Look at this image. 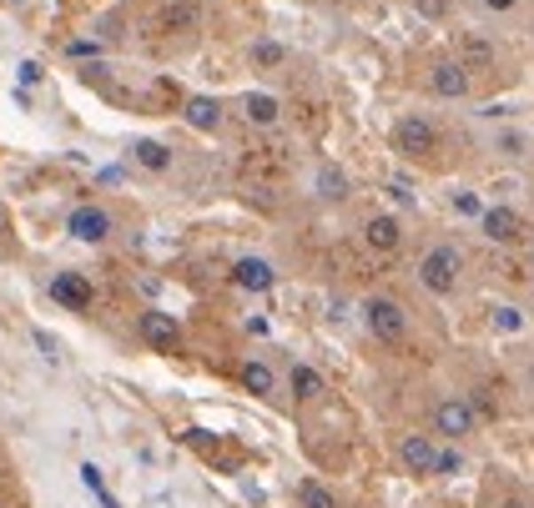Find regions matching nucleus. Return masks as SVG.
<instances>
[{
  "label": "nucleus",
  "mask_w": 534,
  "mask_h": 508,
  "mask_svg": "<svg viewBox=\"0 0 534 508\" xmlns=\"http://www.w3.org/2000/svg\"><path fill=\"white\" fill-rule=\"evenodd\" d=\"M66 56H81V61H86V56H96V41H71Z\"/></svg>",
  "instance_id": "obj_28"
},
{
  "label": "nucleus",
  "mask_w": 534,
  "mask_h": 508,
  "mask_svg": "<svg viewBox=\"0 0 534 508\" xmlns=\"http://www.w3.org/2000/svg\"><path fill=\"white\" fill-rule=\"evenodd\" d=\"M51 297L71 312H86L91 308V282L81 277V272H56V277H51Z\"/></svg>",
  "instance_id": "obj_8"
},
{
  "label": "nucleus",
  "mask_w": 534,
  "mask_h": 508,
  "mask_svg": "<svg viewBox=\"0 0 534 508\" xmlns=\"http://www.w3.org/2000/svg\"><path fill=\"white\" fill-rule=\"evenodd\" d=\"M81 483H86V488L101 498V508H122V504H116V498L106 493V483H101V468H96V463H86V468H81Z\"/></svg>",
  "instance_id": "obj_22"
},
{
  "label": "nucleus",
  "mask_w": 534,
  "mask_h": 508,
  "mask_svg": "<svg viewBox=\"0 0 534 508\" xmlns=\"http://www.w3.org/2000/svg\"><path fill=\"white\" fill-rule=\"evenodd\" d=\"M318 191H323L328 201H343L348 197V176L338 167H323V171H318Z\"/></svg>",
  "instance_id": "obj_20"
},
{
  "label": "nucleus",
  "mask_w": 534,
  "mask_h": 508,
  "mask_svg": "<svg viewBox=\"0 0 534 508\" xmlns=\"http://www.w3.org/2000/svg\"><path fill=\"white\" fill-rule=\"evenodd\" d=\"M232 282L242 293H272V287H278V272H272V262H263V257H237Z\"/></svg>",
  "instance_id": "obj_7"
},
{
  "label": "nucleus",
  "mask_w": 534,
  "mask_h": 508,
  "mask_svg": "<svg viewBox=\"0 0 534 508\" xmlns=\"http://www.w3.org/2000/svg\"><path fill=\"white\" fill-rule=\"evenodd\" d=\"M454 207H459L464 216H484V207H479V197H474V191H459V197H454Z\"/></svg>",
  "instance_id": "obj_24"
},
{
  "label": "nucleus",
  "mask_w": 534,
  "mask_h": 508,
  "mask_svg": "<svg viewBox=\"0 0 534 508\" xmlns=\"http://www.w3.org/2000/svg\"><path fill=\"white\" fill-rule=\"evenodd\" d=\"M434 428H439L449 443H464V438L479 428V418H474V408L464 398H444L439 408H434Z\"/></svg>",
  "instance_id": "obj_4"
},
{
  "label": "nucleus",
  "mask_w": 534,
  "mask_h": 508,
  "mask_svg": "<svg viewBox=\"0 0 534 508\" xmlns=\"http://www.w3.org/2000/svg\"><path fill=\"white\" fill-rule=\"evenodd\" d=\"M318 393H323V378H318V368H308V363H298V368H293V398H318Z\"/></svg>",
  "instance_id": "obj_18"
},
{
  "label": "nucleus",
  "mask_w": 534,
  "mask_h": 508,
  "mask_svg": "<svg viewBox=\"0 0 534 508\" xmlns=\"http://www.w3.org/2000/svg\"><path fill=\"white\" fill-rule=\"evenodd\" d=\"M459 272H464V262H459L454 246H428L424 262H419V282H424L428 293H439V297H449L459 287Z\"/></svg>",
  "instance_id": "obj_1"
},
{
  "label": "nucleus",
  "mask_w": 534,
  "mask_h": 508,
  "mask_svg": "<svg viewBox=\"0 0 534 508\" xmlns=\"http://www.w3.org/2000/svg\"><path fill=\"white\" fill-rule=\"evenodd\" d=\"M131 152H137V161H142L146 171H167V167H172V146H161V141H137Z\"/></svg>",
  "instance_id": "obj_17"
},
{
  "label": "nucleus",
  "mask_w": 534,
  "mask_h": 508,
  "mask_svg": "<svg viewBox=\"0 0 534 508\" xmlns=\"http://www.w3.org/2000/svg\"><path fill=\"white\" fill-rule=\"evenodd\" d=\"M413 5H419L428 20H444V16H449V0H413Z\"/></svg>",
  "instance_id": "obj_25"
},
{
  "label": "nucleus",
  "mask_w": 534,
  "mask_h": 508,
  "mask_svg": "<svg viewBox=\"0 0 534 508\" xmlns=\"http://www.w3.org/2000/svg\"><path fill=\"white\" fill-rule=\"evenodd\" d=\"M252 61H257V66H283L287 51L278 46V41H257V46H252Z\"/></svg>",
  "instance_id": "obj_23"
},
{
  "label": "nucleus",
  "mask_w": 534,
  "mask_h": 508,
  "mask_svg": "<svg viewBox=\"0 0 534 508\" xmlns=\"http://www.w3.org/2000/svg\"><path fill=\"white\" fill-rule=\"evenodd\" d=\"M479 5H489V11H514L519 0H479Z\"/></svg>",
  "instance_id": "obj_30"
},
{
  "label": "nucleus",
  "mask_w": 534,
  "mask_h": 508,
  "mask_svg": "<svg viewBox=\"0 0 534 508\" xmlns=\"http://www.w3.org/2000/svg\"><path fill=\"white\" fill-rule=\"evenodd\" d=\"M237 383L247 387L252 398H272V393H278V378H272L267 363H242V368H237Z\"/></svg>",
  "instance_id": "obj_15"
},
{
  "label": "nucleus",
  "mask_w": 534,
  "mask_h": 508,
  "mask_svg": "<svg viewBox=\"0 0 534 508\" xmlns=\"http://www.w3.org/2000/svg\"><path fill=\"white\" fill-rule=\"evenodd\" d=\"M142 338L152 342V348H167V353H172L177 342H182V327L172 323V317H167V312H142Z\"/></svg>",
  "instance_id": "obj_13"
},
{
  "label": "nucleus",
  "mask_w": 534,
  "mask_h": 508,
  "mask_svg": "<svg viewBox=\"0 0 534 508\" xmlns=\"http://www.w3.org/2000/svg\"><path fill=\"white\" fill-rule=\"evenodd\" d=\"M494 323H499L504 332H514V327H519V312H514V308H499V312H494Z\"/></svg>",
  "instance_id": "obj_27"
},
{
  "label": "nucleus",
  "mask_w": 534,
  "mask_h": 508,
  "mask_svg": "<svg viewBox=\"0 0 534 508\" xmlns=\"http://www.w3.org/2000/svg\"><path fill=\"white\" fill-rule=\"evenodd\" d=\"M464 66H469V71H489V66H494V46L479 41V35H469V41H464Z\"/></svg>",
  "instance_id": "obj_19"
},
{
  "label": "nucleus",
  "mask_w": 534,
  "mask_h": 508,
  "mask_svg": "<svg viewBox=\"0 0 534 508\" xmlns=\"http://www.w3.org/2000/svg\"><path fill=\"white\" fill-rule=\"evenodd\" d=\"M479 227H484L489 242H524V216L514 207H484Z\"/></svg>",
  "instance_id": "obj_6"
},
{
  "label": "nucleus",
  "mask_w": 534,
  "mask_h": 508,
  "mask_svg": "<svg viewBox=\"0 0 534 508\" xmlns=\"http://www.w3.org/2000/svg\"><path fill=\"white\" fill-rule=\"evenodd\" d=\"M434 146H439V131H434V121H424V116H404V121L393 126V152L398 156L424 161Z\"/></svg>",
  "instance_id": "obj_2"
},
{
  "label": "nucleus",
  "mask_w": 534,
  "mask_h": 508,
  "mask_svg": "<svg viewBox=\"0 0 534 508\" xmlns=\"http://www.w3.org/2000/svg\"><path fill=\"white\" fill-rule=\"evenodd\" d=\"M242 116H247L252 126H278L283 106H278V96H267V91H247V96H242Z\"/></svg>",
  "instance_id": "obj_14"
},
{
  "label": "nucleus",
  "mask_w": 534,
  "mask_h": 508,
  "mask_svg": "<svg viewBox=\"0 0 534 508\" xmlns=\"http://www.w3.org/2000/svg\"><path fill=\"white\" fill-rule=\"evenodd\" d=\"M363 317L373 327V338H383V342H398L409 332V317H404V308H398L393 297H368V302H363Z\"/></svg>",
  "instance_id": "obj_3"
},
{
  "label": "nucleus",
  "mask_w": 534,
  "mask_h": 508,
  "mask_svg": "<svg viewBox=\"0 0 534 508\" xmlns=\"http://www.w3.org/2000/svg\"><path fill=\"white\" fill-rule=\"evenodd\" d=\"M187 121L197 126V131H217V126H222L217 101H212V96H192V101H187Z\"/></svg>",
  "instance_id": "obj_16"
},
{
  "label": "nucleus",
  "mask_w": 534,
  "mask_h": 508,
  "mask_svg": "<svg viewBox=\"0 0 534 508\" xmlns=\"http://www.w3.org/2000/svg\"><path fill=\"white\" fill-rule=\"evenodd\" d=\"M20 81L31 86V81H41V61H20Z\"/></svg>",
  "instance_id": "obj_29"
},
{
  "label": "nucleus",
  "mask_w": 534,
  "mask_h": 508,
  "mask_svg": "<svg viewBox=\"0 0 534 508\" xmlns=\"http://www.w3.org/2000/svg\"><path fill=\"white\" fill-rule=\"evenodd\" d=\"M66 227H71L76 242H106V237H111V216L101 212V207H76Z\"/></svg>",
  "instance_id": "obj_11"
},
{
  "label": "nucleus",
  "mask_w": 534,
  "mask_h": 508,
  "mask_svg": "<svg viewBox=\"0 0 534 508\" xmlns=\"http://www.w3.org/2000/svg\"><path fill=\"white\" fill-rule=\"evenodd\" d=\"M530 383H534V368H530Z\"/></svg>",
  "instance_id": "obj_31"
},
{
  "label": "nucleus",
  "mask_w": 534,
  "mask_h": 508,
  "mask_svg": "<svg viewBox=\"0 0 534 508\" xmlns=\"http://www.w3.org/2000/svg\"><path fill=\"white\" fill-rule=\"evenodd\" d=\"M459 468H464V458H459L454 448H444V453H439V468H434V473H459Z\"/></svg>",
  "instance_id": "obj_26"
},
{
  "label": "nucleus",
  "mask_w": 534,
  "mask_h": 508,
  "mask_svg": "<svg viewBox=\"0 0 534 508\" xmlns=\"http://www.w3.org/2000/svg\"><path fill=\"white\" fill-rule=\"evenodd\" d=\"M428 91L444 96V101H464L469 96V66L464 61H439L428 71Z\"/></svg>",
  "instance_id": "obj_5"
},
{
  "label": "nucleus",
  "mask_w": 534,
  "mask_h": 508,
  "mask_svg": "<svg viewBox=\"0 0 534 508\" xmlns=\"http://www.w3.org/2000/svg\"><path fill=\"white\" fill-rule=\"evenodd\" d=\"M202 26V11H197V0H172L167 11L157 16V31L161 35H192Z\"/></svg>",
  "instance_id": "obj_10"
},
{
  "label": "nucleus",
  "mask_w": 534,
  "mask_h": 508,
  "mask_svg": "<svg viewBox=\"0 0 534 508\" xmlns=\"http://www.w3.org/2000/svg\"><path fill=\"white\" fill-rule=\"evenodd\" d=\"M298 498H302V508H338V498H333V493L323 488L318 478H308V483H302V488H298Z\"/></svg>",
  "instance_id": "obj_21"
},
{
  "label": "nucleus",
  "mask_w": 534,
  "mask_h": 508,
  "mask_svg": "<svg viewBox=\"0 0 534 508\" xmlns=\"http://www.w3.org/2000/svg\"><path fill=\"white\" fill-rule=\"evenodd\" d=\"M363 242L373 246V252H398V246H404V227H398V216H368Z\"/></svg>",
  "instance_id": "obj_12"
},
{
  "label": "nucleus",
  "mask_w": 534,
  "mask_h": 508,
  "mask_svg": "<svg viewBox=\"0 0 534 508\" xmlns=\"http://www.w3.org/2000/svg\"><path fill=\"white\" fill-rule=\"evenodd\" d=\"M398 463H404L409 473H434V468H439V448L428 443L424 433H409V438L398 443Z\"/></svg>",
  "instance_id": "obj_9"
}]
</instances>
